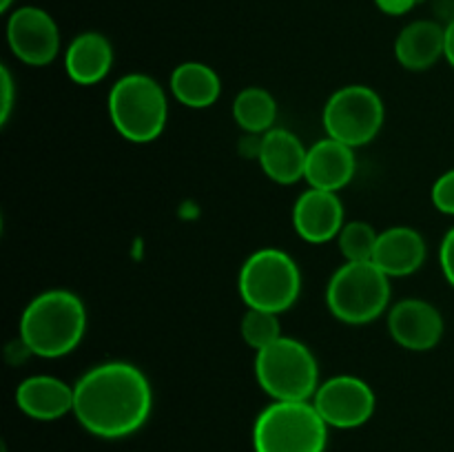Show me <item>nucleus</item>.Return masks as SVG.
Segmentation results:
<instances>
[{"label":"nucleus","mask_w":454,"mask_h":452,"mask_svg":"<svg viewBox=\"0 0 454 452\" xmlns=\"http://www.w3.org/2000/svg\"><path fill=\"white\" fill-rule=\"evenodd\" d=\"M355 171H357L355 149L333 137L315 142L306 155L304 180L309 182L310 189L337 193L353 182Z\"/></svg>","instance_id":"4468645a"},{"label":"nucleus","mask_w":454,"mask_h":452,"mask_svg":"<svg viewBox=\"0 0 454 452\" xmlns=\"http://www.w3.org/2000/svg\"><path fill=\"white\" fill-rule=\"evenodd\" d=\"M439 266H442L446 282L454 288V226L443 235L442 244H439Z\"/></svg>","instance_id":"b1692460"},{"label":"nucleus","mask_w":454,"mask_h":452,"mask_svg":"<svg viewBox=\"0 0 454 452\" xmlns=\"http://www.w3.org/2000/svg\"><path fill=\"white\" fill-rule=\"evenodd\" d=\"M377 239H380V233L372 229V224L362 220L346 222L344 229L337 235V244L346 261H372Z\"/></svg>","instance_id":"412c9836"},{"label":"nucleus","mask_w":454,"mask_h":452,"mask_svg":"<svg viewBox=\"0 0 454 452\" xmlns=\"http://www.w3.org/2000/svg\"><path fill=\"white\" fill-rule=\"evenodd\" d=\"M239 332H242V339L247 341V346H251L257 353V350L275 344L282 337L279 315L269 313V310L248 308L242 317V323H239Z\"/></svg>","instance_id":"4be33fe9"},{"label":"nucleus","mask_w":454,"mask_h":452,"mask_svg":"<svg viewBox=\"0 0 454 452\" xmlns=\"http://www.w3.org/2000/svg\"><path fill=\"white\" fill-rule=\"evenodd\" d=\"M443 58L454 69V18L446 25V53H443Z\"/></svg>","instance_id":"bb28decb"},{"label":"nucleus","mask_w":454,"mask_h":452,"mask_svg":"<svg viewBox=\"0 0 454 452\" xmlns=\"http://www.w3.org/2000/svg\"><path fill=\"white\" fill-rule=\"evenodd\" d=\"M328 424L313 401H273L253 428L255 452H324Z\"/></svg>","instance_id":"423d86ee"},{"label":"nucleus","mask_w":454,"mask_h":452,"mask_svg":"<svg viewBox=\"0 0 454 452\" xmlns=\"http://www.w3.org/2000/svg\"><path fill=\"white\" fill-rule=\"evenodd\" d=\"M87 331V308L75 292L53 288L35 295L20 315L25 350L43 359L74 353Z\"/></svg>","instance_id":"f03ea898"},{"label":"nucleus","mask_w":454,"mask_h":452,"mask_svg":"<svg viewBox=\"0 0 454 452\" xmlns=\"http://www.w3.org/2000/svg\"><path fill=\"white\" fill-rule=\"evenodd\" d=\"M446 53V27L434 20H415L395 40L397 62L408 71H426Z\"/></svg>","instance_id":"a211bd4d"},{"label":"nucleus","mask_w":454,"mask_h":452,"mask_svg":"<svg viewBox=\"0 0 454 452\" xmlns=\"http://www.w3.org/2000/svg\"><path fill=\"white\" fill-rule=\"evenodd\" d=\"M238 288L248 308L282 315L301 292L300 266L279 248H260L239 269Z\"/></svg>","instance_id":"0eeeda50"},{"label":"nucleus","mask_w":454,"mask_h":452,"mask_svg":"<svg viewBox=\"0 0 454 452\" xmlns=\"http://www.w3.org/2000/svg\"><path fill=\"white\" fill-rule=\"evenodd\" d=\"M233 118L251 136H264L278 120V102L266 89L247 87L235 96Z\"/></svg>","instance_id":"aec40b11"},{"label":"nucleus","mask_w":454,"mask_h":452,"mask_svg":"<svg viewBox=\"0 0 454 452\" xmlns=\"http://www.w3.org/2000/svg\"><path fill=\"white\" fill-rule=\"evenodd\" d=\"M114 66L111 43L98 31H84L75 35L65 51V71L71 82L91 87L102 82Z\"/></svg>","instance_id":"f3484780"},{"label":"nucleus","mask_w":454,"mask_h":452,"mask_svg":"<svg viewBox=\"0 0 454 452\" xmlns=\"http://www.w3.org/2000/svg\"><path fill=\"white\" fill-rule=\"evenodd\" d=\"M153 390L137 366L105 362L74 384V415L84 430L102 439L133 434L149 419Z\"/></svg>","instance_id":"f257e3e1"},{"label":"nucleus","mask_w":454,"mask_h":452,"mask_svg":"<svg viewBox=\"0 0 454 452\" xmlns=\"http://www.w3.org/2000/svg\"><path fill=\"white\" fill-rule=\"evenodd\" d=\"M3 111H0V122H7L9 115H12V109H13V78L12 74H9L7 66H3Z\"/></svg>","instance_id":"393cba45"},{"label":"nucleus","mask_w":454,"mask_h":452,"mask_svg":"<svg viewBox=\"0 0 454 452\" xmlns=\"http://www.w3.org/2000/svg\"><path fill=\"white\" fill-rule=\"evenodd\" d=\"M7 43L13 56L29 66H47L60 51L56 20L38 7H20L9 16Z\"/></svg>","instance_id":"9d476101"},{"label":"nucleus","mask_w":454,"mask_h":452,"mask_svg":"<svg viewBox=\"0 0 454 452\" xmlns=\"http://www.w3.org/2000/svg\"><path fill=\"white\" fill-rule=\"evenodd\" d=\"M344 204L333 191L306 189L293 207V229L304 242L326 244L344 229Z\"/></svg>","instance_id":"f8f14e48"},{"label":"nucleus","mask_w":454,"mask_h":452,"mask_svg":"<svg viewBox=\"0 0 454 452\" xmlns=\"http://www.w3.org/2000/svg\"><path fill=\"white\" fill-rule=\"evenodd\" d=\"M384 102L366 84H346L328 97L324 106L326 137L353 146H366L384 127Z\"/></svg>","instance_id":"6e6552de"},{"label":"nucleus","mask_w":454,"mask_h":452,"mask_svg":"<svg viewBox=\"0 0 454 452\" xmlns=\"http://www.w3.org/2000/svg\"><path fill=\"white\" fill-rule=\"evenodd\" d=\"M109 118L115 131L133 144H149L164 133L168 120L167 93L146 74H129L111 87Z\"/></svg>","instance_id":"7ed1b4c3"},{"label":"nucleus","mask_w":454,"mask_h":452,"mask_svg":"<svg viewBox=\"0 0 454 452\" xmlns=\"http://www.w3.org/2000/svg\"><path fill=\"white\" fill-rule=\"evenodd\" d=\"M12 3L13 0H0V9H3V12H7V9L12 7Z\"/></svg>","instance_id":"cd10ccee"},{"label":"nucleus","mask_w":454,"mask_h":452,"mask_svg":"<svg viewBox=\"0 0 454 452\" xmlns=\"http://www.w3.org/2000/svg\"><path fill=\"white\" fill-rule=\"evenodd\" d=\"M377 7L381 9L388 16H403V13L411 12L419 0H375Z\"/></svg>","instance_id":"a878e982"},{"label":"nucleus","mask_w":454,"mask_h":452,"mask_svg":"<svg viewBox=\"0 0 454 452\" xmlns=\"http://www.w3.org/2000/svg\"><path fill=\"white\" fill-rule=\"evenodd\" d=\"M168 89L180 105L189 109H208L222 93L220 75L204 62H182L168 78Z\"/></svg>","instance_id":"6ab92c4d"},{"label":"nucleus","mask_w":454,"mask_h":452,"mask_svg":"<svg viewBox=\"0 0 454 452\" xmlns=\"http://www.w3.org/2000/svg\"><path fill=\"white\" fill-rule=\"evenodd\" d=\"M426 255L428 246L419 230L412 226H390L380 233L372 264L390 279L406 277L424 266Z\"/></svg>","instance_id":"2eb2a0df"},{"label":"nucleus","mask_w":454,"mask_h":452,"mask_svg":"<svg viewBox=\"0 0 454 452\" xmlns=\"http://www.w3.org/2000/svg\"><path fill=\"white\" fill-rule=\"evenodd\" d=\"M430 198H433L434 208H437L439 213L454 217V168L442 173V175L434 180Z\"/></svg>","instance_id":"5701e85b"},{"label":"nucleus","mask_w":454,"mask_h":452,"mask_svg":"<svg viewBox=\"0 0 454 452\" xmlns=\"http://www.w3.org/2000/svg\"><path fill=\"white\" fill-rule=\"evenodd\" d=\"M255 377L273 401H310L319 388V363L309 346L282 335L257 350Z\"/></svg>","instance_id":"20e7f679"},{"label":"nucleus","mask_w":454,"mask_h":452,"mask_svg":"<svg viewBox=\"0 0 454 452\" xmlns=\"http://www.w3.org/2000/svg\"><path fill=\"white\" fill-rule=\"evenodd\" d=\"M16 403L27 417L56 421L74 412V386L51 375H34L16 388Z\"/></svg>","instance_id":"dca6fc26"},{"label":"nucleus","mask_w":454,"mask_h":452,"mask_svg":"<svg viewBox=\"0 0 454 452\" xmlns=\"http://www.w3.org/2000/svg\"><path fill=\"white\" fill-rule=\"evenodd\" d=\"M442 313L426 300L408 297L388 310V332L402 348L412 353L433 350L443 337Z\"/></svg>","instance_id":"9b49d317"},{"label":"nucleus","mask_w":454,"mask_h":452,"mask_svg":"<svg viewBox=\"0 0 454 452\" xmlns=\"http://www.w3.org/2000/svg\"><path fill=\"white\" fill-rule=\"evenodd\" d=\"M390 277L372 261H344L326 286L331 315L350 326L375 322L388 310Z\"/></svg>","instance_id":"39448f33"},{"label":"nucleus","mask_w":454,"mask_h":452,"mask_svg":"<svg viewBox=\"0 0 454 452\" xmlns=\"http://www.w3.org/2000/svg\"><path fill=\"white\" fill-rule=\"evenodd\" d=\"M309 149L288 129H270L257 140L255 158L269 180L278 184H295L304 177Z\"/></svg>","instance_id":"ddd939ff"},{"label":"nucleus","mask_w":454,"mask_h":452,"mask_svg":"<svg viewBox=\"0 0 454 452\" xmlns=\"http://www.w3.org/2000/svg\"><path fill=\"white\" fill-rule=\"evenodd\" d=\"M322 419L333 428H359L375 412V393L364 379L353 375H337L319 384L310 399Z\"/></svg>","instance_id":"1a4fd4ad"}]
</instances>
